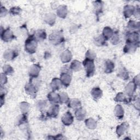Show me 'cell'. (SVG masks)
Wrapping results in <instances>:
<instances>
[{
	"label": "cell",
	"instance_id": "1",
	"mask_svg": "<svg viewBox=\"0 0 140 140\" xmlns=\"http://www.w3.org/2000/svg\"><path fill=\"white\" fill-rule=\"evenodd\" d=\"M84 65L85 69H86L88 76H89L93 75V72L94 71V65L93 62L89 60H87V61H85Z\"/></svg>",
	"mask_w": 140,
	"mask_h": 140
},
{
	"label": "cell",
	"instance_id": "2",
	"mask_svg": "<svg viewBox=\"0 0 140 140\" xmlns=\"http://www.w3.org/2000/svg\"><path fill=\"white\" fill-rule=\"evenodd\" d=\"M73 121V117H72L71 113H67L63 117V121L66 125H70Z\"/></svg>",
	"mask_w": 140,
	"mask_h": 140
},
{
	"label": "cell",
	"instance_id": "3",
	"mask_svg": "<svg viewBox=\"0 0 140 140\" xmlns=\"http://www.w3.org/2000/svg\"><path fill=\"white\" fill-rule=\"evenodd\" d=\"M59 111V107L58 106H53L51 107L49 109V115H50L51 116L54 117L58 115Z\"/></svg>",
	"mask_w": 140,
	"mask_h": 140
},
{
	"label": "cell",
	"instance_id": "4",
	"mask_svg": "<svg viewBox=\"0 0 140 140\" xmlns=\"http://www.w3.org/2000/svg\"><path fill=\"white\" fill-rule=\"evenodd\" d=\"M134 7L132 6H126V8H125V12H124V14H125L126 17L128 18L131 15H132L133 13L134 12Z\"/></svg>",
	"mask_w": 140,
	"mask_h": 140
},
{
	"label": "cell",
	"instance_id": "5",
	"mask_svg": "<svg viewBox=\"0 0 140 140\" xmlns=\"http://www.w3.org/2000/svg\"><path fill=\"white\" fill-rule=\"evenodd\" d=\"M96 91L95 89H94L93 90V91L92 92V94L93 95V97H95L97 98H100V97H101V94H102V92L101 90H100L98 88H96Z\"/></svg>",
	"mask_w": 140,
	"mask_h": 140
},
{
	"label": "cell",
	"instance_id": "6",
	"mask_svg": "<svg viewBox=\"0 0 140 140\" xmlns=\"http://www.w3.org/2000/svg\"><path fill=\"white\" fill-rule=\"evenodd\" d=\"M103 35H104L106 38H110L112 35V30H111V28L106 27V28H105L104 31H103Z\"/></svg>",
	"mask_w": 140,
	"mask_h": 140
},
{
	"label": "cell",
	"instance_id": "7",
	"mask_svg": "<svg viewBox=\"0 0 140 140\" xmlns=\"http://www.w3.org/2000/svg\"><path fill=\"white\" fill-rule=\"evenodd\" d=\"M116 110L117 111V113L116 115H117L118 113H119L118 115H117L119 117H122L123 116V110L122 108L120 106H118L117 107H116Z\"/></svg>",
	"mask_w": 140,
	"mask_h": 140
},
{
	"label": "cell",
	"instance_id": "8",
	"mask_svg": "<svg viewBox=\"0 0 140 140\" xmlns=\"http://www.w3.org/2000/svg\"><path fill=\"white\" fill-rule=\"evenodd\" d=\"M125 130V129H124V126H118V128H117V133L119 135H121L124 133V131Z\"/></svg>",
	"mask_w": 140,
	"mask_h": 140
},
{
	"label": "cell",
	"instance_id": "9",
	"mask_svg": "<svg viewBox=\"0 0 140 140\" xmlns=\"http://www.w3.org/2000/svg\"><path fill=\"white\" fill-rule=\"evenodd\" d=\"M78 112H79V113H82H82H83V111H79ZM81 115H79V116L77 117V118H78L77 119H81Z\"/></svg>",
	"mask_w": 140,
	"mask_h": 140
}]
</instances>
